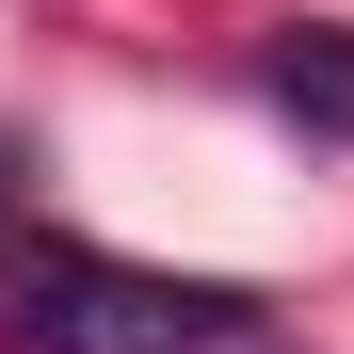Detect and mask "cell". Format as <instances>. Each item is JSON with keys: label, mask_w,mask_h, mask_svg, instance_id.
<instances>
[{"label": "cell", "mask_w": 354, "mask_h": 354, "mask_svg": "<svg viewBox=\"0 0 354 354\" xmlns=\"http://www.w3.org/2000/svg\"><path fill=\"white\" fill-rule=\"evenodd\" d=\"M0 338L17 354H225V338H258V306L225 274H145V258L65 242V225H17L0 242Z\"/></svg>", "instance_id": "obj_1"}, {"label": "cell", "mask_w": 354, "mask_h": 354, "mask_svg": "<svg viewBox=\"0 0 354 354\" xmlns=\"http://www.w3.org/2000/svg\"><path fill=\"white\" fill-rule=\"evenodd\" d=\"M274 113L290 129H322V145H354V32H274Z\"/></svg>", "instance_id": "obj_2"}]
</instances>
